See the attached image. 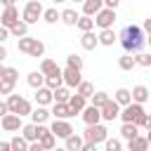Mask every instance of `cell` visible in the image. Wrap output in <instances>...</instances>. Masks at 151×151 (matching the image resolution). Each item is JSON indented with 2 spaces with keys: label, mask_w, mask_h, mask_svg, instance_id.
Wrapping results in <instances>:
<instances>
[{
  "label": "cell",
  "mask_w": 151,
  "mask_h": 151,
  "mask_svg": "<svg viewBox=\"0 0 151 151\" xmlns=\"http://www.w3.org/2000/svg\"><path fill=\"white\" fill-rule=\"evenodd\" d=\"M120 106H125V104H130L132 101V92L127 90V87H120V90H116V97H113Z\"/></svg>",
  "instance_id": "33"
},
{
  "label": "cell",
  "mask_w": 151,
  "mask_h": 151,
  "mask_svg": "<svg viewBox=\"0 0 151 151\" xmlns=\"http://www.w3.org/2000/svg\"><path fill=\"white\" fill-rule=\"evenodd\" d=\"M149 33H151V31H149Z\"/></svg>",
  "instance_id": "59"
},
{
  "label": "cell",
  "mask_w": 151,
  "mask_h": 151,
  "mask_svg": "<svg viewBox=\"0 0 151 151\" xmlns=\"http://www.w3.org/2000/svg\"><path fill=\"white\" fill-rule=\"evenodd\" d=\"M118 66H120L123 71H132V68L137 66V61H134V57H132L130 52H125V54H123V57L118 59Z\"/></svg>",
  "instance_id": "31"
},
{
  "label": "cell",
  "mask_w": 151,
  "mask_h": 151,
  "mask_svg": "<svg viewBox=\"0 0 151 151\" xmlns=\"http://www.w3.org/2000/svg\"><path fill=\"white\" fill-rule=\"evenodd\" d=\"M50 116H52V113H50L45 106H40V104H38V109H33V111H31V120H33V123H45Z\"/></svg>",
  "instance_id": "24"
},
{
  "label": "cell",
  "mask_w": 151,
  "mask_h": 151,
  "mask_svg": "<svg viewBox=\"0 0 151 151\" xmlns=\"http://www.w3.org/2000/svg\"><path fill=\"white\" fill-rule=\"evenodd\" d=\"M26 83L35 90V87L45 85V73H42V71H31V73H28V78H26Z\"/></svg>",
  "instance_id": "23"
},
{
  "label": "cell",
  "mask_w": 151,
  "mask_h": 151,
  "mask_svg": "<svg viewBox=\"0 0 151 151\" xmlns=\"http://www.w3.org/2000/svg\"><path fill=\"white\" fill-rule=\"evenodd\" d=\"M38 142H40V146H42V149H54V144H57V137H54V132L47 127V130H45V132L38 137Z\"/></svg>",
  "instance_id": "21"
},
{
  "label": "cell",
  "mask_w": 151,
  "mask_h": 151,
  "mask_svg": "<svg viewBox=\"0 0 151 151\" xmlns=\"http://www.w3.org/2000/svg\"><path fill=\"white\" fill-rule=\"evenodd\" d=\"M146 139H149V146H151V130H149V134H146Z\"/></svg>",
  "instance_id": "53"
},
{
  "label": "cell",
  "mask_w": 151,
  "mask_h": 151,
  "mask_svg": "<svg viewBox=\"0 0 151 151\" xmlns=\"http://www.w3.org/2000/svg\"><path fill=\"white\" fill-rule=\"evenodd\" d=\"M9 146H12L14 151H28V139H26L24 134H17V137H12Z\"/></svg>",
  "instance_id": "34"
},
{
  "label": "cell",
  "mask_w": 151,
  "mask_h": 151,
  "mask_svg": "<svg viewBox=\"0 0 151 151\" xmlns=\"http://www.w3.org/2000/svg\"><path fill=\"white\" fill-rule=\"evenodd\" d=\"M21 134L28 139V142H35L38 137H40V132H38V125L35 123H28V125H21Z\"/></svg>",
  "instance_id": "25"
},
{
  "label": "cell",
  "mask_w": 151,
  "mask_h": 151,
  "mask_svg": "<svg viewBox=\"0 0 151 151\" xmlns=\"http://www.w3.org/2000/svg\"><path fill=\"white\" fill-rule=\"evenodd\" d=\"M113 21H116V9L113 7H101L94 14V24L99 28H113Z\"/></svg>",
  "instance_id": "6"
},
{
  "label": "cell",
  "mask_w": 151,
  "mask_h": 151,
  "mask_svg": "<svg viewBox=\"0 0 151 151\" xmlns=\"http://www.w3.org/2000/svg\"><path fill=\"white\" fill-rule=\"evenodd\" d=\"M66 66H71V68H80V71H83V57H78V54H68V57H66Z\"/></svg>",
  "instance_id": "39"
},
{
  "label": "cell",
  "mask_w": 151,
  "mask_h": 151,
  "mask_svg": "<svg viewBox=\"0 0 151 151\" xmlns=\"http://www.w3.org/2000/svg\"><path fill=\"white\" fill-rule=\"evenodd\" d=\"M104 146H106V151H120L123 149V142L120 139H104Z\"/></svg>",
  "instance_id": "41"
},
{
  "label": "cell",
  "mask_w": 151,
  "mask_h": 151,
  "mask_svg": "<svg viewBox=\"0 0 151 151\" xmlns=\"http://www.w3.org/2000/svg\"><path fill=\"white\" fill-rule=\"evenodd\" d=\"M5 57H7V50H5V45H2V42H0V61H2V59H5Z\"/></svg>",
  "instance_id": "50"
},
{
  "label": "cell",
  "mask_w": 151,
  "mask_h": 151,
  "mask_svg": "<svg viewBox=\"0 0 151 151\" xmlns=\"http://www.w3.org/2000/svg\"><path fill=\"white\" fill-rule=\"evenodd\" d=\"M52 97H54V101H68V97H71V92L66 90V87H54L52 90Z\"/></svg>",
  "instance_id": "37"
},
{
  "label": "cell",
  "mask_w": 151,
  "mask_h": 151,
  "mask_svg": "<svg viewBox=\"0 0 151 151\" xmlns=\"http://www.w3.org/2000/svg\"><path fill=\"white\" fill-rule=\"evenodd\" d=\"M19 21V9H17V5H7V7H2V12H0V24L2 26H14Z\"/></svg>",
  "instance_id": "10"
},
{
  "label": "cell",
  "mask_w": 151,
  "mask_h": 151,
  "mask_svg": "<svg viewBox=\"0 0 151 151\" xmlns=\"http://www.w3.org/2000/svg\"><path fill=\"white\" fill-rule=\"evenodd\" d=\"M80 45H83V50H94V47L99 45V38H97L92 31H85L83 38H80Z\"/></svg>",
  "instance_id": "20"
},
{
  "label": "cell",
  "mask_w": 151,
  "mask_h": 151,
  "mask_svg": "<svg viewBox=\"0 0 151 151\" xmlns=\"http://www.w3.org/2000/svg\"><path fill=\"white\" fill-rule=\"evenodd\" d=\"M40 17H42V5H40V0H28L26 7H24V12H21V19L31 26V24H35Z\"/></svg>",
  "instance_id": "5"
},
{
  "label": "cell",
  "mask_w": 151,
  "mask_h": 151,
  "mask_svg": "<svg viewBox=\"0 0 151 151\" xmlns=\"http://www.w3.org/2000/svg\"><path fill=\"white\" fill-rule=\"evenodd\" d=\"M50 113H52L54 118H73V113H71V109H68L66 101H54V106H52Z\"/></svg>",
  "instance_id": "16"
},
{
  "label": "cell",
  "mask_w": 151,
  "mask_h": 151,
  "mask_svg": "<svg viewBox=\"0 0 151 151\" xmlns=\"http://www.w3.org/2000/svg\"><path fill=\"white\" fill-rule=\"evenodd\" d=\"M90 99H92V104H94V106H101V104H106L109 94H106V92H94V94H92Z\"/></svg>",
  "instance_id": "42"
},
{
  "label": "cell",
  "mask_w": 151,
  "mask_h": 151,
  "mask_svg": "<svg viewBox=\"0 0 151 151\" xmlns=\"http://www.w3.org/2000/svg\"><path fill=\"white\" fill-rule=\"evenodd\" d=\"M118 2H120V0H104V7H113V9H116Z\"/></svg>",
  "instance_id": "47"
},
{
  "label": "cell",
  "mask_w": 151,
  "mask_h": 151,
  "mask_svg": "<svg viewBox=\"0 0 151 151\" xmlns=\"http://www.w3.org/2000/svg\"><path fill=\"white\" fill-rule=\"evenodd\" d=\"M35 101H38L40 106H47V104H54V97H52V90H50L47 85H40V87H35Z\"/></svg>",
  "instance_id": "13"
},
{
  "label": "cell",
  "mask_w": 151,
  "mask_h": 151,
  "mask_svg": "<svg viewBox=\"0 0 151 151\" xmlns=\"http://www.w3.org/2000/svg\"><path fill=\"white\" fill-rule=\"evenodd\" d=\"M59 17H61V12H57V7L42 9V19H45L47 24H57V21H59Z\"/></svg>",
  "instance_id": "35"
},
{
  "label": "cell",
  "mask_w": 151,
  "mask_h": 151,
  "mask_svg": "<svg viewBox=\"0 0 151 151\" xmlns=\"http://www.w3.org/2000/svg\"><path fill=\"white\" fill-rule=\"evenodd\" d=\"M120 45H123V50L125 52H130V54H137V52H142L144 50V45H146V35H144V28H139V26H134V24H130V26H125L123 31H120Z\"/></svg>",
  "instance_id": "1"
},
{
  "label": "cell",
  "mask_w": 151,
  "mask_h": 151,
  "mask_svg": "<svg viewBox=\"0 0 151 151\" xmlns=\"http://www.w3.org/2000/svg\"><path fill=\"white\" fill-rule=\"evenodd\" d=\"M50 130L54 132V137H61V139H66V137L73 132V127H71L68 118H54V120H52V125H50Z\"/></svg>",
  "instance_id": "9"
},
{
  "label": "cell",
  "mask_w": 151,
  "mask_h": 151,
  "mask_svg": "<svg viewBox=\"0 0 151 151\" xmlns=\"http://www.w3.org/2000/svg\"><path fill=\"white\" fill-rule=\"evenodd\" d=\"M73 2H83V0H73Z\"/></svg>",
  "instance_id": "58"
},
{
  "label": "cell",
  "mask_w": 151,
  "mask_h": 151,
  "mask_svg": "<svg viewBox=\"0 0 151 151\" xmlns=\"http://www.w3.org/2000/svg\"><path fill=\"white\" fill-rule=\"evenodd\" d=\"M144 31H146V33L151 31V19H146V21H144Z\"/></svg>",
  "instance_id": "51"
},
{
  "label": "cell",
  "mask_w": 151,
  "mask_h": 151,
  "mask_svg": "<svg viewBox=\"0 0 151 151\" xmlns=\"http://www.w3.org/2000/svg\"><path fill=\"white\" fill-rule=\"evenodd\" d=\"M142 127H146V130H151V116H144V123H142Z\"/></svg>",
  "instance_id": "48"
},
{
  "label": "cell",
  "mask_w": 151,
  "mask_h": 151,
  "mask_svg": "<svg viewBox=\"0 0 151 151\" xmlns=\"http://www.w3.org/2000/svg\"><path fill=\"white\" fill-rule=\"evenodd\" d=\"M21 125H24V123H21V116H19V113H12V111H9V113H5V116L0 118V127H2L5 132H19Z\"/></svg>",
  "instance_id": "8"
},
{
  "label": "cell",
  "mask_w": 151,
  "mask_h": 151,
  "mask_svg": "<svg viewBox=\"0 0 151 151\" xmlns=\"http://www.w3.org/2000/svg\"><path fill=\"white\" fill-rule=\"evenodd\" d=\"M78 17H80V14H78L76 9H71V7H68V9H64V12H61V17H59V19H61V21H64L66 26H76Z\"/></svg>",
  "instance_id": "28"
},
{
  "label": "cell",
  "mask_w": 151,
  "mask_h": 151,
  "mask_svg": "<svg viewBox=\"0 0 151 151\" xmlns=\"http://www.w3.org/2000/svg\"><path fill=\"white\" fill-rule=\"evenodd\" d=\"M130 92H132V101H137V104H144V101L151 97V92H149L146 85H134Z\"/></svg>",
  "instance_id": "15"
},
{
  "label": "cell",
  "mask_w": 151,
  "mask_h": 151,
  "mask_svg": "<svg viewBox=\"0 0 151 151\" xmlns=\"http://www.w3.org/2000/svg\"><path fill=\"white\" fill-rule=\"evenodd\" d=\"M45 85H47L50 90H54V87L64 85V76H61V68H59V71H54V73H50V76H45Z\"/></svg>",
  "instance_id": "22"
},
{
  "label": "cell",
  "mask_w": 151,
  "mask_h": 151,
  "mask_svg": "<svg viewBox=\"0 0 151 151\" xmlns=\"http://www.w3.org/2000/svg\"><path fill=\"white\" fill-rule=\"evenodd\" d=\"M14 80H7V78H0V94H9V92H14Z\"/></svg>",
  "instance_id": "40"
},
{
  "label": "cell",
  "mask_w": 151,
  "mask_h": 151,
  "mask_svg": "<svg viewBox=\"0 0 151 151\" xmlns=\"http://www.w3.org/2000/svg\"><path fill=\"white\" fill-rule=\"evenodd\" d=\"M40 71H42L45 76H50V73L59 71V66H57V61H54V59H42V61H40Z\"/></svg>",
  "instance_id": "36"
},
{
  "label": "cell",
  "mask_w": 151,
  "mask_h": 151,
  "mask_svg": "<svg viewBox=\"0 0 151 151\" xmlns=\"http://www.w3.org/2000/svg\"><path fill=\"white\" fill-rule=\"evenodd\" d=\"M2 78H7V80H14V83H17V80H19V71H17V68H12V66H7V68L2 71Z\"/></svg>",
  "instance_id": "43"
},
{
  "label": "cell",
  "mask_w": 151,
  "mask_h": 151,
  "mask_svg": "<svg viewBox=\"0 0 151 151\" xmlns=\"http://www.w3.org/2000/svg\"><path fill=\"white\" fill-rule=\"evenodd\" d=\"M0 12H2V2H0Z\"/></svg>",
  "instance_id": "56"
},
{
  "label": "cell",
  "mask_w": 151,
  "mask_h": 151,
  "mask_svg": "<svg viewBox=\"0 0 151 151\" xmlns=\"http://www.w3.org/2000/svg\"><path fill=\"white\" fill-rule=\"evenodd\" d=\"M76 26L85 33V31H92L94 28V19L90 17V14H83V17H78V21H76Z\"/></svg>",
  "instance_id": "29"
},
{
  "label": "cell",
  "mask_w": 151,
  "mask_h": 151,
  "mask_svg": "<svg viewBox=\"0 0 151 151\" xmlns=\"http://www.w3.org/2000/svg\"><path fill=\"white\" fill-rule=\"evenodd\" d=\"M144 116H146V111H144V106L137 104V101L125 104L123 111L118 113V118H123V123H134V125H139V127H142V123H144Z\"/></svg>",
  "instance_id": "2"
},
{
  "label": "cell",
  "mask_w": 151,
  "mask_h": 151,
  "mask_svg": "<svg viewBox=\"0 0 151 151\" xmlns=\"http://www.w3.org/2000/svg\"><path fill=\"white\" fill-rule=\"evenodd\" d=\"M9 33H12V35H17V38H21V35H28V24H26L24 19H19L14 26H9Z\"/></svg>",
  "instance_id": "30"
},
{
  "label": "cell",
  "mask_w": 151,
  "mask_h": 151,
  "mask_svg": "<svg viewBox=\"0 0 151 151\" xmlns=\"http://www.w3.org/2000/svg\"><path fill=\"white\" fill-rule=\"evenodd\" d=\"M80 116H83L85 125H94V123H99V120H101V111H99V106H94V104L85 106V109L80 111Z\"/></svg>",
  "instance_id": "11"
},
{
  "label": "cell",
  "mask_w": 151,
  "mask_h": 151,
  "mask_svg": "<svg viewBox=\"0 0 151 151\" xmlns=\"http://www.w3.org/2000/svg\"><path fill=\"white\" fill-rule=\"evenodd\" d=\"M134 61H137L139 66H151V54H144V52H137V57H134Z\"/></svg>",
  "instance_id": "44"
},
{
  "label": "cell",
  "mask_w": 151,
  "mask_h": 151,
  "mask_svg": "<svg viewBox=\"0 0 151 151\" xmlns=\"http://www.w3.org/2000/svg\"><path fill=\"white\" fill-rule=\"evenodd\" d=\"M146 42H149V45H151V33H149V35H146Z\"/></svg>",
  "instance_id": "54"
},
{
  "label": "cell",
  "mask_w": 151,
  "mask_h": 151,
  "mask_svg": "<svg viewBox=\"0 0 151 151\" xmlns=\"http://www.w3.org/2000/svg\"><path fill=\"white\" fill-rule=\"evenodd\" d=\"M12 146H9V142H0V151H9Z\"/></svg>",
  "instance_id": "49"
},
{
  "label": "cell",
  "mask_w": 151,
  "mask_h": 151,
  "mask_svg": "<svg viewBox=\"0 0 151 151\" xmlns=\"http://www.w3.org/2000/svg\"><path fill=\"white\" fill-rule=\"evenodd\" d=\"M99 111H101V120H106V123H111V120H116L118 118V113H120V104L116 101V99H106V104H101L99 106Z\"/></svg>",
  "instance_id": "7"
},
{
  "label": "cell",
  "mask_w": 151,
  "mask_h": 151,
  "mask_svg": "<svg viewBox=\"0 0 151 151\" xmlns=\"http://www.w3.org/2000/svg\"><path fill=\"white\" fill-rule=\"evenodd\" d=\"M54 2H64V0H54Z\"/></svg>",
  "instance_id": "57"
},
{
  "label": "cell",
  "mask_w": 151,
  "mask_h": 151,
  "mask_svg": "<svg viewBox=\"0 0 151 151\" xmlns=\"http://www.w3.org/2000/svg\"><path fill=\"white\" fill-rule=\"evenodd\" d=\"M76 92H78V94H83L85 99H90V97L94 94V85H92V83H87V80H80V83H78V87H76Z\"/></svg>",
  "instance_id": "32"
},
{
  "label": "cell",
  "mask_w": 151,
  "mask_h": 151,
  "mask_svg": "<svg viewBox=\"0 0 151 151\" xmlns=\"http://www.w3.org/2000/svg\"><path fill=\"white\" fill-rule=\"evenodd\" d=\"M120 134H123V139H132V137L139 134V125H134V123H123Z\"/></svg>",
  "instance_id": "27"
},
{
  "label": "cell",
  "mask_w": 151,
  "mask_h": 151,
  "mask_svg": "<svg viewBox=\"0 0 151 151\" xmlns=\"http://www.w3.org/2000/svg\"><path fill=\"white\" fill-rule=\"evenodd\" d=\"M101 7H104V0H83V14L94 17Z\"/></svg>",
  "instance_id": "19"
},
{
  "label": "cell",
  "mask_w": 151,
  "mask_h": 151,
  "mask_svg": "<svg viewBox=\"0 0 151 151\" xmlns=\"http://www.w3.org/2000/svg\"><path fill=\"white\" fill-rule=\"evenodd\" d=\"M2 71H5V66H2V64H0V78H2Z\"/></svg>",
  "instance_id": "55"
},
{
  "label": "cell",
  "mask_w": 151,
  "mask_h": 151,
  "mask_svg": "<svg viewBox=\"0 0 151 151\" xmlns=\"http://www.w3.org/2000/svg\"><path fill=\"white\" fill-rule=\"evenodd\" d=\"M146 146H149V139H146V137H139V134H137V137L127 139V149H130V151H142V149H146Z\"/></svg>",
  "instance_id": "26"
},
{
  "label": "cell",
  "mask_w": 151,
  "mask_h": 151,
  "mask_svg": "<svg viewBox=\"0 0 151 151\" xmlns=\"http://www.w3.org/2000/svg\"><path fill=\"white\" fill-rule=\"evenodd\" d=\"M83 142H85V139H83L80 134H76V132H71V134L64 139V144H66L68 151H80V149H83Z\"/></svg>",
  "instance_id": "18"
},
{
  "label": "cell",
  "mask_w": 151,
  "mask_h": 151,
  "mask_svg": "<svg viewBox=\"0 0 151 151\" xmlns=\"http://www.w3.org/2000/svg\"><path fill=\"white\" fill-rule=\"evenodd\" d=\"M97 38H99V45H106V47H111V45L118 40V35L113 33V28H101Z\"/></svg>",
  "instance_id": "17"
},
{
  "label": "cell",
  "mask_w": 151,
  "mask_h": 151,
  "mask_svg": "<svg viewBox=\"0 0 151 151\" xmlns=\"http://www.w3.org/2000/svg\"><path fill=\"white\" fill-rule=\"evenodd\" d=\"M66 104H68L71 113L76 116V113H80V111L87 106V99H85L83 94H78V92H76V94H71V97H68V101H66Z\"/></svg>",
  "instance_id": "14"
},
{
  "label": "cell",
  "mask_w": 151,
  "mask_h": 151,
  "mask_svg": "<svg viewBox=\"0 0 151 151\" xmlns=\"http://www.w3.org/2000/svg\"><path fill=\"white\" fill-rule=\"evenodd\" d=\"M5 113H9V109H7V101H0V118H2Z\"/></svg>",
  "instance_id": "46"
},
{
  "label": "cell",
  "mask_w": 151,
  "mask_h": 151,
  "mask_svg": "<svg viewBox=\"0 0 151 151\" xmlns=\"http://www.w3.org/2000/svg\"><path fill=\"white\" fill-rule=\"evenodd\" d=\"M31 111H33V106H31V101L21 97V99H19V106H17V113H19L21 118H24V116H31Z\"/></svg>",
  "instance_id": "38"
},
{
  "label": "cell",
  "mask_w": 151,
  "mask_h": 151,
  "mask_svg": "<svg viewBox=\"0 0 151 151\" xmlns=\"http://www.w3.org/2000/svg\"><path fill=\"white\" fill-rule=\"evenodd\" d=\"M0 2H2V7H7V5H14L17 0H0Z\"/></svg>",
  "instance_id": "52"
},
{
  "label": "cell",
  "mask_w": 151,
  "mask_h": 151,
  "mask_svg": "<svg viewBox=\"0 0 151 151\" xmlns=\"http://www.w3.org/2000/svg\"><path fill=\"white\" fill-rule=\"evenodd\" d=\"M106 137H109V130H106L101 123L87 125V130L83 132V139H85V142H92V144H101Z\"/></svg>",
  "instance_id": "4"
},
{
  "label": "cell",
  "mask_w": 151,
  "mask_h": 151,
  "mask_svg": "<svg viewBox=\"0 0 151 151\" xmlns=\"http://www.w3.org/2000/svg\"><path fill=\"white\" fill-rule=\"evenodd\" d=\"M7 38H9V28H7V26H2V24H0V42H5V40H7Z\"/></svg>",
  "instance_id": "45"
},
{
  "label": "cell",
  "mask_w": 151,
  "mask_h": 151,
  "mask_svg": "<svg viewBox=\"0 0 151 151\" xmlns=\"http://www.w3.org/2000/svg\"><path fill=\"white\" fill-rule=\"evenodd\" d=\"M61 76H64V85L66 87H78V83L83 80L80 78V68H71V66H66L61 71Z\"/></svg>",
  "instance_id": "12"
},
{
  "label": "cell",
  "mask_w": 151,
  "mask_h": 151,
  "mask_svg": "<svg viewBox=\"0 0 151 151\" xmlns=\"http://www.w3.org/2000/svg\"><path fill=\"white\" fill-rule=\"evenodd\" d=\"M17 47H19V52H24V54H28V57H42V54H45V42H40L38 38L21 35Z\"/></svg>",
  "instance_id": "3"
}]
</instances>
